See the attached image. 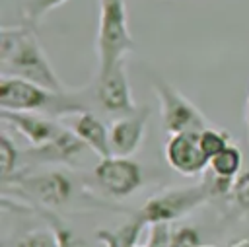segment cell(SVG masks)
I'll list each match as a JSON object with an SVG mask.
<instances>
[{"instance_id":"cell-4","label":"cell","mask_w":249,"mask_h":247,"mask_svg":"<svg viewBox=\"0 0 249 247\" xmlns=\"http://www.w3.org/2000/svg\"><path fill=\"white\" fill-rule=\"evenodd\" d=\"M136 47L130 27L126 0H99V23H97V72L103 74L124 62V56Z\"/></svg>"},{"instance_id":"cell-16","label":"cell","mask_w":249,"mask_h":247,"mask_svg":"<svg viewBox=\"0 0 249 247\" xmlns=\"http://www.w3.org/2000/svg\"><path fill=\"white\" fill-rule=\"evenodd\" d=\"M144 229L146 226L134 216V220L117 229H97V241L103 243V247H136Z\"/></svg>"},{"instance_id":"cell-21","label":"cell","mask_w":249,"mask_h":247,"mask_svg":"<svg viewBox=\"0 0 249 247\" xmlns=\"http://www.w3.org/2000/svg\"><path fill=\"white\" fill-rule=\"evenodd\" d=\"M200 235L191 226H181L171 231L169 247H200Z\"/></svg>"},{"instance_id":"cell-18","label":"cell","mask_w":249,"mask_h":247,"mask_svg":"<svg viewBox=\"0 0 249 247\" xmlns=\"http://www.w3.org/2000/svg\"><path fill=\"white\" fill-rule=\"evenodd\" d=\"M21 158V152L18 150V146L14 144V140L2 132L0 134V165H2V181L12 179L18 171V161Z\"/></svg>"},{"instance_id":"cell-8","label":"cell","mask_w":249,"mask_h":247,"mask_svg":"<svg viewBox=\"0 0 249 247\" xmlns=\"http://www.w3.org/2000/svg\"><path fill=\"white\" fill-rule=\"evenodd\" d=\"M91 93L95 97V103L109 115L123 117L138 109L132 97L124 62H119L117 66H113L103 74H95Z\"/></svg>"},{"instance_id":"cell-13","label":"cell","mask_w":249,"mask_h":247,"mask_svg":"<svg viewBox=\"0 0 249 247\" xmlns=\"http://www.w3.org/2000/svg\"><path fill=\"white\" fill-rule=\"evenodd\" d=\"M74 134L97 156V158H109L111 152V138L105 123L91 111H82L74 115V121L70 124Z\"/></svg>"},{"instance_id":"cell-7","label":"cell","mask_w":249,"mask_h":247,"mask_svg":"<svg viewBox=\"0 0 249 247\" xmlns=\"http://www.w3.org/2000/svg\"><path fill=\"white\" fill-rule=\"evenodd\" d=\"M93 179L113 198H126L136 193L144 181L142 167L136 159L124 156L99 158L93 167Z\"/></svg>"},{"instance_id":"cell-9","label":"cell","mask_w":249,"mask_h":247,"mask_svg":"<svg viewBox=\"0 0 249 247\" xmlns=\"http://www.w3.org/2000/svg\"><path fill=\"white\" fill-rule=\"evenodd\" d=\"M163 156L167 165L183 177H196L208 169V158L198 142V132L169 134Z\"/></svg>"},{"instance_id":"cell-6","label":"cell","mask_w":249,"mask_h":247,"mask_svg":"<svg viewBox=\"0 0 249 247\" xmlns=\"http://www.w3.org/2000/svg\"><path fill=\"white\" fill-rule=\"evenodd\" d=\"M152 88L158 95L161 124L167 134L202 132L204 128L212 126V123L202 115V111L163 78L152 76Z\"/></svg>"},{"instance_id":"cell-14","label":"cell","mask_w":249,"mask_h":247,"mask_svg":"<svg viewBox=\"0 0 249 247\" xmlns=\"http://www.w3.org/2000/svg\"><path fill=\"white\" fill-rule=\"evenodd\" d=\"M29 210L37 212L49 224L51 233H53V237H54L58 247H88L86 239L76 229H72L54 210L45 208V206H35V204H29Z\"/></svg>"},{"instance_id":"cell-15","label":"cell","mask_w":249,"mask_h":247,"mask_svg":"<svg viewBox=\"0 0 249 247\" xmlns=\"http://www.w3.org/2000/svg\"><path fill=\"white\" fill-rule=\"evenodd\" d=\"M241 167H243V154H241V150L235 144H230L220 154L210 158L206 171H210L218 179L233 183L235 177L241 173Z\"/></svg>"},{"instance_id":"cell-11","label":"cell","mask_w":249,"mask_h":247,"mask_svg":"<svg viewBox=\"0 0 249 247\" xmlns=\"http://www.w3.org/2000/svg\"><path fill=\"white\" fill-rule=\"evenodd\" d=\"M0 119L10 124L18 134H21L31 148H41L49 144L64 126L58 124L53 117L41 113H23V111H0Z\"/></svg>"},{"instance_id":"cell-10","label":"cell","mask_w":249,"mask_h":247,"mask_svg":"<svg viewBox=\"0 0 249 247\" xmlns=\"http://www.w3.org/2000/svg\"><path fill=\"white\" fill-rule=\"evenodd\" d=\"M150 117H152L150 105H142L136 111H132L128 115H123V117H117L111 123L109 138H111L113 156L130 158L142 146Z\"/></svg>"},{"instance_id":"cell-19","label":"cell","mask_w":249,"mask_h":247,"mask_svg":"<svg viewBox=\"0 0 249 247\" xmlns=\"http://www.w3.org/2000/svg\"><path fill=\"white\" fill-rule=\"evenodd\" d=\"M198 142H200V148L204 150V154H206V158L210 161V158H214L226 146H230V134L212 124V126L204 128L202 132H198Z\"/></svg>"},{"instance_id":"cell-25","label":"cell","mask_w":249,"mask_h":247,"mask_svg":"<svg viewBox=\"0 0 249 247\" xmlns=\"http://www.w3.org/2000/svg\"><path fill=\"white\" fill-rule=\"evenodd\" d=\"M136 247H146V245H136Z\"/></svg>"},{"instance_id":"cell-5","label":"cell","mask_w":249,"mask_h":247,"mask_svg":"<svg viewBox=\"0 0 249 247\" xmlns=\"http://www.w3.org/2000/svg\"><path fill=\"white\" fill-rule=\"evenodd\" d=\"M212 198V193L202 181L200 185H191V187H173V189H163L150 198H146L144 206L136 214V218L148 228L154 224H171L187 214H191L195 208L204 204L206 200Z\"/></svg>"},{"instance_id":"cell-12","label":"cell","mask_w":249,"mask_h":247,"mask_svg":"<svg viewBox=\"0 0 249 247\" xmlns=\"http://www.w3.org/2000/svg\"><path fill=\"white\" fill-rule=\"evenodd\" d=\"M86 150H89L76 134L72 128H62L49 144L41 148H31L27 156L39 163H62V165H76Z\"/></svg>"},{"instance_id":"cell-17","label":"cell","mask_w":249,"mask_h":247,"mask_svg":"<svg viewBox=\"0 0 249 247\" xmlns=\"http://www.w3.org/2000/svg\"><path fill=\"white\" fill-rule=\"evenodd\" d=\"M68 0H23V6H21V16H23V23L29 25V27H37L39 21L49 14L53 12L54 8L66 4Z\"/></svg>"},{"instance_id":"cell-23","label":"cell","mask_w":249,"mask_h":247,"mask_svg":"<svg viewBox=\"0 0 249 247\" xmlns=\"http://www.w3.org/2000/svg\"><path fill=\"white\" fill-rule=\"evenodd\" d=\"M230 247H249V237H239L233 243H230Z\"/></svg>"},{"instance_id":"cell-22","label":"cell","mask_w":249,"mask_h":247,"mask_svg":"<svg viewBox=\"0 0 249 247\" xmlns=\"http://www.w3.org/2000/svg\"><path fill=\"white\" fill-rule=\"evenodd\" d=\"M14 247H58V245H56L51 229L49 231L37 229V231H29L23 237H19Z\"/></svg>"},{"instance_id":"cell-1","label":"cell","mask_w":249,"mask_h":247,"mask_svg":"<svg viewBox=\"0 0 249 247\" xmlns=\"http://www.w3.org/2000/svg\"><path fill=\"white\" fill-rule=\"evenodd\" d=\"M4 187L14 185L18 193L25 196V202L35 206H45L51 210L70 208V206H107L93 193L88 191L84 181L66 169H51V171H18L12 179L2 181Z\"/></svg>"},{"instance_id":"cell-24","label":"cell","mask_w":249,"mask_h":247,"mask_svg":"<svg viewBox=\"0 0 249 247\" xmlns=\"http://www.w3.org/2000/svg\"><path fill=\"white\" fill-rule=\"evenodd\" d=\"M245 126H247V138H249V93H247V101H245Z\"/></svg>"},{"instance_id":"cell-20","label":"cell","mask_w":249,"mask_h":247,"mask_svg":"<svg viewBox=\"0 0 249 247\" xmlns=\"http://www.w3.org/2000/svg\"><path fill=\"white\" fill-rule=\"evenodd\" d=\"M230 196H231V200L235 202L237 208H241L243 212L249 214V171H241L235 177Z\"/></svg>"},{"instance_id":"cell-2","label":"cell","mask_w":249,"mask_h":247,"mask_svg":"<svg viewBox=\"0 0 249 247\" xmlns=\"http://www.w3.org/2000/svg\"><path fill=\"white\" fill-rule=\"evenodd\" d=\"M0 66L2 74L25 78L54 91H64V84L58 80L51 66L41 43L37 41L33 27L29 25H4L0 29Z\"/></svg>"},{"instance_id":"cell-3","label":"cell","mask_w":249,"mask_h":247,"mask_svg":"<svg viewBox=\"0 0 249 247\" xmlns=\"http://www.w3.org/2000/svg\"><path fill=\"white\" fill-rule=\"evenodd\" d=\"M0 111L41 113L53 119L89 111L82 91H54L18 76L0 78Z\"/></svg>"}]
</instances>
